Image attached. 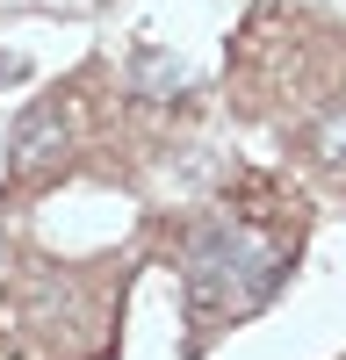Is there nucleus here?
Wrapping results in <instances>:
<instances>
[{
    "instance_id": "nucleus-1",
    "label": "nucleus",
    "mask_w": 346,
    "mask_h": 360,
    "mask_svg": "<svg viewBox=\"0 0 346 360\" xmlns=\"http://www.w3.org/2000/svg\"><path fill=\"white\" fill-rule=\"evenodd\" d=\"M296 252V224L281 231L274 209H217L188 245H181V288H188V317L195 324H231L260 310L288 274Z\"/></svg>"
},
{
    "instance_id": "nucleus-2",
    "label": "nucleus",
    "mask_w": 346,
    "mask_h": 360,
    "mask_svg": "<svg viewBox=\"0 0 346 360\" xmlns=\"http://www.w3.org/2000/svg\"><path fill=\"white\" fill-rule=\"evenodd\" d=\"M65 152H72V115H65V101L22 108L15 144H8V188L29 195V188H44V180H58V173H65Z\"/></svg>"
},
{
    "instance_id": "nucleus-3",
    "label": "nucleus",
    "mask_w": 346,
    "mask_h": 360,
    "mask_svg": "<svg viewBox=\"0 0 346 360\" xmlns=\"http://www.w3.org/2000/svg\"><path fill=\"white\" fill-rule=\"evenodd\" d=\"M303 144H310V159L325 166V173H339L346 180V101H325L303 123Z\"/></svg>"
},
{
    "instance_id": "nucleus-4",
    "label": "nucleus",
    "mask_w": 346,
    "mask_h": 360,
    "mask_svg": "<svg viewBox=\"0 0 346 360\" xmlns=\"http://www.w3.org/2000/svg\"><path fill=\"white\" fill-rule=\"evenodd\" d=\"M22 72V58H0V79H15Z\"/></svg>"
}]
</instances>
